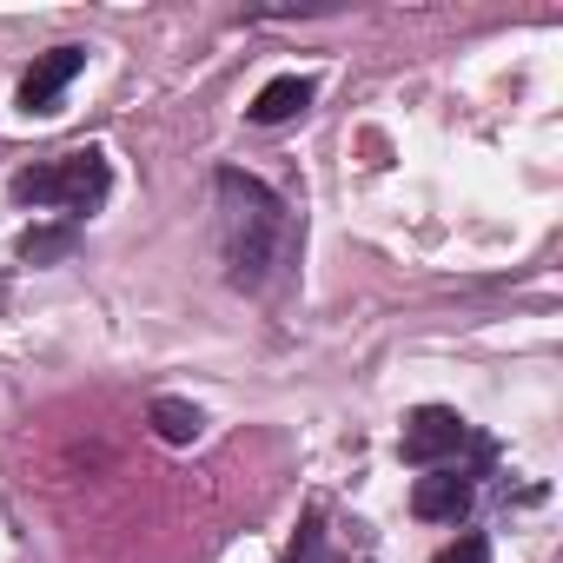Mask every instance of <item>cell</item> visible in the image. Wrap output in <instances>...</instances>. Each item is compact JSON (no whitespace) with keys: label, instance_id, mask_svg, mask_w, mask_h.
Here are the masks:
<instances>
[{"label":"cell","instance_id":"6da1fadb","mask_svg":"<svg viewBox=\"0 0 563 563\" xmlns=\"http://www.w3.org/2000/svg\"><path fill=\"white\" fill-rule=\"evenodd\" d=\"M219 192V252H225V278L239 292H265L272 272L292 258V212L265 179L239 173V166H219L212 179Z\"/></svg>","mask_w":563,"mask_h":563},{"label":"cell","instance_id":"3957f363","mask_svg":"<svg viewBox=\"0 0 563 563\" xmlns=\"http://www.w3.org/2000/svg\"><path fill=\"white\" fill-rule=\"evenodd\" d=\"M457 451H484V438H477L451 405H424V411L405 418V438H398V457H405V464L438 471V464H451Z\"/></svg>","mask_w":563,"mask_h":563},{"label":"cell","instance_id":"ba28073f","mask_svg":"<svg viewBox=\"0 0 563 563\" xmlns=\"http://www.w3.org/2000/svg\"><path fill=\"white\" fill-rule=\"evenodd\" d=\"M80 245V225L67 219V225H34V232H21V258L27 265H54V258H67Z\"/></svg>","mask_w":563,"mask_h":563},{"label":"cell","instance_id":"7a4b0ae2","mask_svg":"<svg viewBox=\"0 0 563 563\" xmlns=\"http://www.w3.org/2000/svg\"><path fill=\"white\" fill-rule=\"evenodd\" d=\"M113 173H107V153L100 146H80V153H60V159H41V166H21L14 173V199L21 206H54V212H93L107 199Z\"/></svg>","mask_w":563,"mask_h":563},{"label":"cell","instance_id":"9c48e42d","mask_svg":"<svg viewBox=\"0 0 563 563\" xmlns=\"http://www.w3.org/2000/svg\"><path fill=\"white\" fill-rule=\"evenodd\" d=\"M292 563H325V523H319V510H306L299 543H292Z\"/></svg>","mask_w":563,"mask_h":563},{"label":"cell","instance_id":"277c9868","mask_svg":"<svg viewBox=\"0 0 563 563\" xmlns=\"http://www.w3.org/2000/svg\"><path fill=\"white\" fill-rule=\"evenodd\" d=\"M80 67H87V47H54V54H41V60L27 67V80H21V113H54L60 93L80 80Z\"/></svg>","mask_w":563,"mask_h":563},{"label":"cell","instance_id":"52a82bcc","mask_svg":"<svg viewBox=\"0 0 563 563\" xmlns=\"http://www.w3.org/2000/svg\"><path fill=\"white\" fill-rule=\"evenodd\" d=\"M153 431H159L166 444H192V438L206 431V411L186 405V398H153Z\"/></svg>","mask_w":563,"mask_h":563},{"label":"cell","instance_id":"30bf717a","mask_svg":"<svg viewBox=\"0 0 563 563\" xmlns=\"http://www.w3.org/2000/svg\"><path fill=\"white\" fill-rule=\"evenodd\" d=\"M431 563H490V543H484V537H477V530H464V537H457V543H451V550H438V556H431Z\"/></svg>","mask_w":563,"mask_h":563},{"label":"cell","instance_id":"8992f818","mask_svg":"<svg viewBox=\"0 0 563 563\" xmlns=\"http://www.w3.org/2000/svg\"><path fill=\"white\" fill-rule=\"evenodd\" d=\"M312 80L306 74H278V80H265L258 93H252V107H245V120L252 126H286V120H299L306 107H312Z\"/></svg>","mask_w":563,"mask_h":563},{"label":"cell","instance_id":"5b68a950","mask_svg":"<svg viewBox=\"0 0 563 563\" xmlns=\"http://www.w3.org/2000/svg\"><path fill=\"white\" fill-rule=\"evenodd\" d=\"M471 477L457 471V464H438L431 477H418V490H411V510L424 517V523H457L464 510H471Z\"/></svg>","mask_w":563,"mask_h":563}]
</instances>
